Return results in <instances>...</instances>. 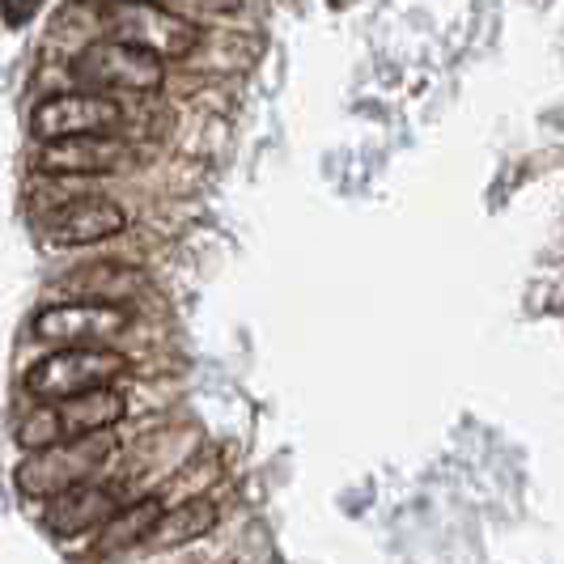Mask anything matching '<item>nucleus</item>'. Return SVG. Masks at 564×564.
<instances>
[{
    "instance_id": "11",
    "label": "nucleus",
    "mask_w": 564,
    "mask_h": 564,
    "mask_svg": "<svg viewBox=\"0 0 564 564\" xmlns=\"http://www.w3.org/2000/svg\"><path fill=\"white\" fill-rule=\"evenodd\" d=\"M68 302H102V306H123L128 297H137L144 289V276L132 263L102 259V263H85L73 276H64Z\"/></svg>"
},
{
    "instance_id": "16",
    "label": "nucleus",
    "mask_w": 564,
    "mask_h": 564,
    "mask_svg": "<svg viewBox=\"0 0 564 564\" xmlns=\"http://www.w3.org/2000/svg\"><path fill=\"white\" fill-rule=\"evenodd\" d=\"M98 4H119V0H98Z\"/></svg>"
},
{
    "instance_id": "5",
    "label": "nucleus",
    "mask_w": 564,
    "mask_h": 564,
    "mask_svg": "<svg viewBox=\"0 0 564 564\" xmlns=\"http://www.w3.org/2000/svg\"><path fill=\"white\" fill-rule=\"evenodd\" d=\"M123 416H128V399L119 395L115 387H102V391L64 399V403H39L18 429V442L26 451H43V446H56V442H68V437L115 429Z\"/></svg>"
},
{
    "instance_id": "15",
    "label": "nucleus",
    "mask_w": 564,
    "mask_h": 564,
    "mask_svg": "<svg viewBox=\"0 0 564 564\" xmlns=\"http://www.w3.org/2000/svg\"><path fill=\"white\" fill-rule=\"evenodd\" d=\"M174 4H183L192 13H234L242 0H174Z\"/></svg>"
},
{
    "instance_id": "14",
    "label": "nucleus",
    "mask_w": 564,
    "mask_h": 564,
    "mask_svg": "<svg viewBox=\"0 0 564 564\" xmlns=\"http://www.w3.org/2000/svg\"><path fill=\"white\" fill-rule=\"evenodd\" d=\"M39 9H43V0H4V26L9 30L26 26Z\"/></svg>"
},
{
    "instance_id": "4",
    "label": "nucleus",
    "mask_w": 564,
    "mask_h": 564,
    "mask_svg": "<svg viewBox=\"0 0 564 564\" xmlns=\"http://www.w3.org/2000/svg\"><path fill=\"white\" fill-rule=\"evenodd\" d=\"M73 82L82 89H98V94H158L166 85V59L119 43V39H102L82 47L73 64H68Z\"/></svg>"
},
{
    "instance_id": "1",
    "label": "nucleus",
    "mask_w": 564,
    "mask_h": 564,
    "mask_svg": "<svg viewBox=\"0 0 564 564\" xmlns=\"http://www.w3.org/2000/svg\"><path fill=\"white\" fill-rule=\"evenodd\" d=\"M115 451H119L115 429L85 433V437H68V442L43 446V451H26V458H22L18 471H13V488H18L26 501H52V497L77 488V484L98 480V471L111 463Z\"/></svg>"
},
{
    "instance_id": "9",
    "label": "nucleus",
    "mask_w": 564,
    "mask_h": 564,
    "mask_svg": "<svg viewBox=\"0 0 564 564\" xmlns=\"http://www.w3.org/2000/svg\"><path fill=\"white\" fill-rule=\"evenodd\" d=\"M128 162V144L115 141L111 132L94 137H64L39 149L34 170L47 178H94V174H115Z\"/></svg>"
},
{
    "instance_id": "7",
    "label": "nucleus",
    "mask_w": 564,
    "mask_h": 564,
    "mask_svg": "<svg viewBox=\"0 0 564 564\" xmlns=\"http://www.w3.org/2000/svg\"><path fill=\"white\" fill-rule=\"evenodd\" d=\"M132 314L128 306H102V302H64L34 314V339L64 344V348H107V339L128 332Z\"/></svg>"
},
{
    "instance_id": "10",
    "label": "nucleus",
    "mask_w": 564,
    "mask_h": 564,
    "mask_svg": "<svg viewBox=\"0 0 564 564\" xmlns=\"http://www.w3.org/2000/svg\"><path fill=\"white\" fill-rule=\"evenodd\" d=\"M119 509H123L119 488L89 480V484L68 488V492H59V497H52V501L43 506V527L59 539H77V535H85V531H102Z\"/></svg>"
},
{
    "instance_id": "13",
    "label": "nucleus",
    "mask_w": 564,
    "mask_h": 564,
    "mask_svg": "<svg viewBox=\"0 0 564 564\" xmlns=\"http://www.w3.org/2000/svg\"><path fill=\"white\" fill-rule=\"evenodd\" d=\"M217 522H221L217 501H208V497H192V501H183V506L166 509V518L158 522V531H153V539H149L144 547H153V552H170V547L196 543V539L213 535V531H217Z\"/></svg>"
},
{
    "instance_id": "3",
    "label": "nucleus",
    "mask_w": 564,
    "mask_h": 564,
    "mask_svg": "<svg viewBox=\"0 0 564 564\" xmlns=\"http://www.w3.org/2000/svg\"><path fill=\"white\" fill-rule=\"evenodd\" d=\"M123 373H128V357L115 348H59L26 369L22 387L34 403H64V399L115 387Z\"/></svg>"
},
{
    "instance_id": "6",
    "label": "nucleus",
    "mask_w": 564,
    "mask_h": 564,
    "mask_svg": "<svg viewBox=\"0 0 564 564\" xmlns=\"http://www.w3.org/2000/svg\"><path fill=\"white\" fill-rule=\"evenodd\" d=\"M123 123V107L111 94L98 89H68L52 94L30 111V137L39 144L64 141V137H94V132H115Z\"/></svg>"
},
{
    "instance_id": "2",
    "label": "nucleus",
    "mask_w": 564,
    "mask_h": 564,
    "mask_svg": "<svg viewBox=\"0 0 564 564\" xmlns=\"http://www.w3.org/2000/svg\"><path fill=\"white\" fill-rule=\"evenodd\" d=\"M102 30L107 39L144 47L162 59H187L204 43V30L158 0H119V4H102Z\"/></svg>"
},
{
    "instance_id": "8",
    "label": "nucleus",
    "mask_w": 564,
    "mask_h": 564,
    "mask_svg": "<svg viewBox=\"0 0 564 564\" xmlns=\"http://www.w3.org/2000/svg\"><path fill=\"white\" fill-rule=\"evenodd\" d=\"M128 213L107 196H73L56 204L52 213H43V229L59 247H89V242H107L115 234H123Z\"/></svg>"
},
{
    "instance_id": "12",
    "label": "nucleus",
    "mask_w": 564,
    "mask_h": 564,
    "mask_svg": "<svg viewBox=\"0 0 564 564\" xmlns=\"http://www.w3.org/2000/svg\"><path fill=\"white\" fill-rule=\"evenodd\" d=\"M162 518H166V501H162V497H141V501L123 506L111 522L98 531L94 561H111V556L128 552V547H141V543H149Z\"/></svg>"
}]
</instances>
